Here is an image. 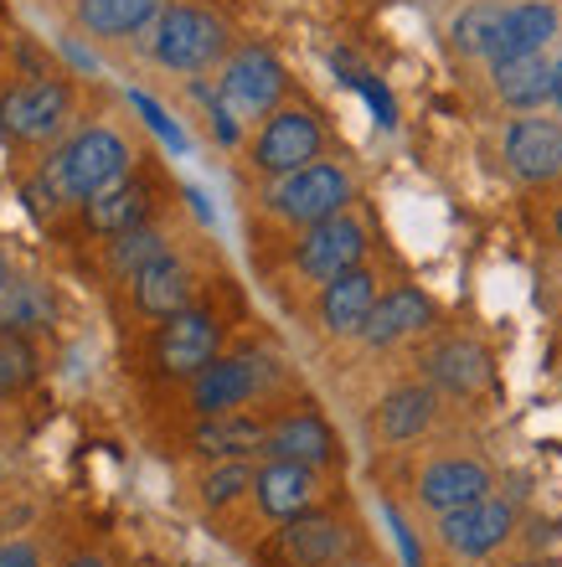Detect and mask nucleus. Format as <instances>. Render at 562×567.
<instances>
[{
  "instance_id": "nucleus-36",
  "label": "nucleus",
  "mask_w": 562,
  "mask_h": 567,
  "mask_svg": "<svg viewBox=\"0 0 562 567\" xmlns=\"http://www.w3.org/2000/svg\"><path fill=\"white\" fill-rule=\"evenodd\" d=\"M73 567H104V563H99V557H78Z\"/></svg>"
},
{
  "instance_id": "nucleus-7",
  "label": "nucleus",
  "mask_w": 562,
  "mask_h": 567,
  "mask_svg": "<svg viewBox=\"0 0 562 567\" xmlns=\"http://www.w3.org/2000/svg\"><path fill=\"white\" fill-rule=\"evenodd\" d=\"M320 145H326V135H320L315 114H305V109H279V114L264 124L258 145H253V165L268 171V176H295V171L320 161Z\"/></svg>"
},
{
  "instance_id": "nucleus-6",
  "label": "nucleus",
  "mask_w": 562,
  "mask_h": 567,
  "mask_svg": "<svg viewBox=\"0 0 562 567\" xmlns=\"http://www.w3.org/2000/svg\"><path fill=\"white\" fill-rule=\"evenodd\" d=\"M279 93H284V68L274 62V52H264V47H243V52H233L227 68H223V78H217V99L233 109L237 120H258V114H268V109L279 104Z\"/></svg>"
},
{
  "instance_id": "nucleus-29",
  "label": "nucleus",
  "mask_w": 562,
  "mask_h": 567,
  "mask_svg": "<svg viewBox=\"0 0 562 567\" xmlns=\"http://www.w3.org/2000/svg\"><path fill=\"white\" fill-rule=\"evenodd\" d=\"M42 372V361H37V346L27 336H16V330H0V398H16V392H27Z\"/></svg>"
},
{
  "instance_id": "nucleus-28",
  "label": "nucleus",
  "mask_w": 562,
  "mask_h": 567,
  "mask_svg": "<svg viewBox=\"0 0 562 567\" xmlns=\"http://www.w3.org/2000/svg\"><path fill=\"white\" fill-rule=\"evenodd\" d=\"M505 11H511V6H495V0H480L470 11H459L454 16V47L464 58H490V47L501 37Z\"/></svg>"
},
{
  "instance_id": "nucleus-11",
  "label": "nucleus",
  "mask_w": 562,
  "mask_h": 567,
  "mask_svg": "<svg viewBox=\"0 0 562 567\" xmlns=\"http://www.w3.org/2000/svg\"><path fill=\"white\" fill-rule=\"evenodd\" d=\"M253 495H258V511L274 516V522H295V516H310L315 501H320V480H315V464L299 460H268L253 480Z\"/></svg>"
},
{
  "instance_id": "nucleus-13",
  "label": "nucleus",
  "mask_w": 562,
  "mask_h": 567,
  "mask_svg": "<svg viewBox=\"0 0 562 567\" xmlns=\"http://www.w3.org/2000/svg\"><path fill=\"white\" fill-rule=\"evenodd\" d=\"M150 212H155L150 181L124 176V181H114L109 192L83 202V227H89L93 238H124L134 227H150Z\"/></svg>"
},
{
  "instance_id": "nucleus-14",
  "label": "nucleus",
  "mask_w": 562,
  "mask_h": 567,
  "mask_svg": "<svg viewBox=\"0 0 562 567\" xmlns=\"http://www.w3.org/2000/svg\"><path fill=\"white\" fill-rule=\"evenodd\" d=\"M505 161L521 181H552L562 176V124L527 114L505 130Z\"/></svg>"
},
{
  "instance_id": "nucleus-30",
  "label": "nucleus",
  "mask_w": 562,
  "mask_h": 567,
  "mask_svg": "<svg viewBox=\"0 0 562 567\" xmlns=\"http://www.w3.org/2000/svg\"><path fill=\"white\" fill-rule=\"evenodd\" d=\"M253 470H248V460H227V464H217V470H207V480H202V501L207 506H233L243 491H253Z\"/></svg>"
},
{
  "instance_id": "nucleus-33",
  "label": "nucleus",
  "mask_w": 562,
  "mask_h": 567,
  "mask_svg": "<svg viewBox=\"0 0 562 567\" xmlns=\"http://www.w3.org/2000/svg\"><path fill=\"white\" fill-rule=\"evenodd\" d=\"M356 89L367 93V104L377 109V120H382V124H392V99H387V93H382V83H371V78H361Z\"/></svg>"
},
{
  "instance_id": "nucleus-22",
  "label": "nucleus",
  "mask_w": 562,
  "mask_h": 567,
  "mask_svg": "<svg viewBox=\"0 0 562 567\" xmlns=\"http://www.w3.org/2000/svg\"><path fill=\"white\" fill-rule=\"evenodd\" d=\"M495 93L511 109H542L552 99V62L542 52L517 62H495Z\"/></svg>"
},
{
  "instance_id": "nucleus-20",
  "label": "nucleus",
  "mask_w": 562,
  "mask_h": 567,
  "mask_svg": "<svg viewBox=\"0 0 562 567\" xmlns=\"http://www.w3.org/2000/svg\"><path fill=\"white\" fill-rule=\"evenodd\" d=\"M433 320V305L423 289H392L387 299H377V310H371L367 320V346H392L402 341V336H413V330H423Z\"/></svg>"
},
{
  "instance_id": "nucleus-2",
  "label": "nucleus",
  "mask_w": 562,
  "mask_h": 567,
  "mask_svg": "<svg viewBox=\"0 0 562 567\" xmlns=\"http://www.w3.org/2000/svg\"><path fill=\"white\" fill-rule=\"evenodd\" d=\"M150 52L171 73H202L227 52V27L202 6H165L155 16V37Z\"/></svg>"
},
{
  "instance_id": "nucleus-17",
  "label": "nucleus",
  "mask_w": 562,
  "mask_h": 567,
  "mask_svg": "<svg viewBox=\"0 0 562 567\" xmlns=\"http://www.w3.org/2000/svg\"><path fill=\"white\" fill-rule=\"evenodd\" d=\"M371 310H377V279L367 269L340 274V279L326 284V295H320V320H326L330 336H361Z\"/></svg>"
},
{
  "instance_id": "nucleus-31",
  "label": "nucleus",
  "mask_w": 562,
  "mask_h": 567,
  "mask_svg": "<svg viewBox=\"0 0 562 567\" xmlns=\"http://www.w3.org/2000/svg\"><path fill=\"white\" fill-rule=\"evenodd\" d=\"M134 109L145 114V120H150V130H155V135H161V140H165V145H171V150H186V135H181L176 124L165 120V109H161V104H150L145 93H134Z\"/></svg>"
},
{
  "instance_id": "nucleus-39",
  "label": "nucleus",
  "mask_w": 562,
  "mask_h": 567,
  "mask_svg": "<svg viewBox=\"0 0 562 567\" xmlns=\"http://www.w3.org/2000/svg\"><path fill=\"white\" fill-rule=\"evenodd\" d=\"M0 480H6V464H0Z\"/></svg>"
},
{
  "instance_id": "nucleus-34",
  "label": "nucleus",
  "mask_w": 562,
  "mask_h": 567,
  "mask_svg": "<svg viewBox=\"0 0 562 567\" xmlns=\"http://www.w3.org/2000/svg\"><path fill=\"white\" fill-rule=\"evenodd\" d=\"M11 258H6V248H0V295H6V289H11Z\"/></svg>"
},
{
  "instance_id": "nucleus-32",
  "label": "nucleus",
  "mask_w": 562,
  "mask_h": 567,
  "mask_svg": "<svg viewBox=\"0 0 562 567\" xmlns=\"http://www.w3.org/2000/svg\"><path fill=\"white\" fill-rule=\"evenodd\" d=\"M0 567H42V553L31 542H0Z\"/></svg>"
},
{
  "instance_id": "nucleus-18",
  "label": "nucleus",
  "mask_w": 562,
  "mask_h": 567,
  "mask_svg": "<svg viewBox=\"0 0 562 567\" xmlns=\"http://www.w3.org/2000/svg\"><path fill=\"white\" fill-rule=\"evenodd\" d=\"M558 31V11H552L548 0H521L511 6L501 21V37L490 47V62H517V58H532L548 47V37Z\"/></svg>"
},
{
  "instance_id": "nucleus-23",
  "label": "nucleus",
  "mask_w": 562,
  "mask_h": 567,
  "mask_svg": "<svg viewBox=\"0 0 562 567\" xmlns=\"http://www.w3.org/2000/svg\"><path fill=\"white\" fill-rule=\"evenodd\" d=\"M165 11V0H78V21L93 37H130Z\"/></svg>"
},
{
  "instance_id": "nucleus-37",
  "label": "nucleus",
  "mask_w": 562,
  "mask_h": 567,
  "mask_svg": "<svg viewBox=\"0 0 562 567\" xmlns=\"http://www.w3.org/2000/svg\"><path fill=\"white\" fill-rule=\"evenodd\" d=\"M521 567H558V563H521Z\"/></svg>"
},
{
  "instance_id": "nucleus-38",
  "label": "nucleus",
  "mask_w": 562,
  "mask_h": 567,
  "mask_svg": "<svg viewBox=\"0 0 562 567\" xmlns=\"http://www.w3.org/2000/svg\"><path fill=\"white\" fill-rule=\"evenodd\" d=\"M558 238H562V207H558Z\"/></svg>"
},
{
  "instance_id": "nucleus-3",
  "label": "nucleus",
  "mask_w": 562,
  "mask_h": 567,
  "mask_svg": "<svg viewBox=\"0 0 562 567\" xmlns=\"http://www.w3.org/2000/svg\"><path fill=\"white\" fill-rule=\"evenodd\" d=\"M73 114V83L62 78H31V83H16V89L0 93V140L11 145H42L68 124Z\"/></svg>"
},
{
  "instance_id": "nucleus-27",
  "label": "nucleus",
  "mask_w": 562,
  "mask_h": 567,
  "mask_svg": "<svg viewBox=\"0 0 562 567\" xmlns=\"http://www.w3.org/2000/svg\"><path fill=\"white\" fill-rule=\"evenodd\" d=\"M161 254H171V243H165L161 227H134V233H124V238H109V274L134 279V274L150 269Z\"/></svg>"
},
{
  "instance_id": "nucleus-19",
  "label": "nucleus",
  "mask_w": 562,
  "mask_h": 567,
  "mask_svg": "<svg viewBox=\"0 0 562 567\" xmlns=\"http://www.w3.org/2000/svg\"><path fill=\"white\" fill-rule=\"evenodd\" d=\"M196 454L207 460H248V454H264L268 429L248 413H217V419H202L192 433Z\"/></svg>"
},
{
  "instance_id": "nucleus-8",
  "label": "nucleus",
  "mask_w": 562,
  "mask_h": 567,
  "mask_svg": "<svg viewBox=\"0 0 562 567\" xmlns=\"http://www.w3.org/2000/svg\"><path fill=\"white\" fill-rule=\"evenodd\" d=\"M361 254H367V233H361V223L356 217H326V223H315L305 227V243H299V274L315 284H330L340 279V274H351L361 269Z\"/></svg>"
},
{
  "instance_id": "nucleus-4",
  "label": "nucleus",
  "mask_w": 562,
  "mask_h": 567,
  "mask_svg": "<svg viewBox=\"0 0 562 567\" xmlns=\"http://www.w3.org/2000/svg\"><path fill=\"white\" fill-rule=\"evenodd\" d=\"M217 346H223V320L207 305H192V310L161 320L155 341H150V361L161 377H196L217 361Z\"/></svg>"
},
{
  "instance_id": "nucleus-12",
  "label": "nucleus",
  "mask_w": 562,
  "mask_h": 567,
  "mask_svg": "<svg viewBox=\"0 0 562 567\" xmlns=\"http://www.w3.org/2000/svg\"><path fill=\"white\" fill-rule=\"evenodd\" d=\"M130 295H134V310L140 315H150V320H171V315L192 310L196 274L181 254H161L150 269H140L130 279Z\"/></svg>"
},
{
  "instance_id": "nucleus-26",
  "label": "nucleus",
  "mask_w": 562,
  "mask_h": 567,
  "mask_svg": "<svg viewBox=\"0 0 562 567\" xmlns=\"http://www.w3.org/2000/svg\"><path fill=\"white\" fill-rule=\"evenodd\" d=\"M429 372H433V382H445L449 392H474V388H486L490 361H486L480 346L449 341V346H439V351L429 357Z\"/></svg>"
},
{
  "instance_id": "nucleus-35",
  "label": "nucleus",
  "mask_w": 562,
  "mask_h": 567,
  "mask_svg": "<svg viewBox=\"0 0 562 567\" xmlns=\"http://www.w3.org/2000/svg\"><path fill=\"white\" fill-rule=\"evenodd\" d=\"M552 104H558V114H562V62L552 68Z\"/></svg>"
},
{
  "instance_id": "nucleus-10",
  "label": "nucleus",
  "mask_w": 562,
  "mask_h": 567,
  "mask_svg": "<svg viewBox=\"0 0 562 567\" xmlns=\"http://www.w3.org/2000/svg\"><path fill=\"white\" fill-rule=\"evenodd\" d=\"M511 526H517L511 501L486 495V501H474V506L449 511L445 522H439V537H445V547L459 557H486L490 547H501V542L511 537Z\"/></svg>"
},
{
  "instance_id": "nucleus-24",
  "label": "nucleus",
  "mask_w": 562,
  "mask_h": 567,
  "mask_svg": "<svg viewBox=\"0 0 562 567\" xmlns=\"http://www.w3.org/2000/svg\"><path fill=\"white\" fill-rule=\"evenodd\" d=\"M433 423V392L429 388H398L377 413V433L402 444V439H418V433Z\"/></svg>"
},
{
  "instance_id": "nucleus-5",
  "label": "nucleus",
  "mask_w": 562,
  "mask_h": 567,
  "mask_svg": "<svg viewBox=\"0 0 562 567\" xmlns=\"http://www.w3.org/2000/svg\"><path fill=\"white\" fill-rule=\"evenodd\" d=\"M346 202H351V176L340 165H320V161L274 186V212L295 227H315L326 217H340Z\"/></svg>"
},
{
  "instance_id": "nucleus-21",
  "label": "nucleus",
  "mask_w": 562,
  "mask_h": 567,
  "mask_svg": "<svg viewBox=\"0 0 562 567\" xmlns=\"http://www.w3.org/2000/svg\"><path fill=\"white\" fill-rule=\"evenodd\" d=\"M268 460H299V464H326L336 454V439L330 429L315 413H289L284 423L268 429V444H264Z\"/></svg>"
},
{
  "instance_id": "nucleus-1",
  "label": "nucleus",
  "mask_w": 562,
  "mask_h": 567,
  "mask_svg": "<svg viewBox=\"0 0 562 567\" xmlns=\"http://www.w3.org/2000/svg\"><path fill=\"white\" fill-rule=\"evenodd\" d=\"M124 176H130L124 135L93 124V130H78L68 145L52 150V161H42V171L27 181V202L37 217H58L62 207H83L89 196L109 192Z\"/></svg>"
},
{
  "instance_id": "nucleus-9",
  "label": "nucleus",
  "mask_w": 562,
  "mask_h": 567,
  "mask_svg": "<svg viewBox=\"0 0 562 567\" xmlns=\"http://www.w3.org/2000/svg\"><path fill=\"white\" fill-rule=\"evenodd\" d=\"M268 382L264 357H217L207 372L192 377V408L202 419H217V413H237V408L258 398V388Z\"/></svg>"
},
{
  "instance_id": "nucleus-25",
  "label": "nucleus",
  "mask_w": 562,
  "mask_h": 567,
  "mask_svg": "<svg viewBox=\"0 0 562 567\" xmlns=\"http://www.w3.org/2000/svg\"><path fill=\"white\" fill-rule=\"evenodd\" d=\"M52 326V295L47 284L37 279H16L6 295H0V330H16V336H31V330Z\"/></svg>"
},
{
  "instance_id": "nucleus-15",
  "label": "nucleus",
  "mask_w": 562,
  "mask_h": 567,
  "mask_svg": "<svg viewBox=\"0 0 562 567\" xmlns=\"http://www.w3.org/2000/svg\"><path fill=\"white\" fill-rule=\"evenodd\" d=\"M486 495H490V470L474 460H439L418 480V501L433 506L439 516H449V511H459V506H474V501H486Z\"/></svg>"
},
{
  "instance_id": "nucleus-16",
  "label": "nucleus",
  "mask_w": 562,
  "mask_h": 567,
  "mask_svg": "<svg viewBox=\"0 0 562 567\" xmlns=\"http://www.w3.org/2000/svg\"><path fill=\"white\" fill-rule=\"evenodd\" d=\"M346 547H351L346 526L336 516H315V511L284 522V532H279V553L295 567H330L336 557H346Z\"/></svg>"
}]
</instances>
